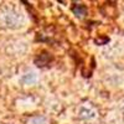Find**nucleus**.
I'll return each instance as SVG.
<instances>
[{
  "label": "nucleus",
  "mask_w": 124,
  "mask_h": 124,
  "mask_svg": "<svg viewBox=\"0 0 124 124\" xmlns=\"http://www.w3.org/2000/svg\"><path fill=\"white\" fill-rule=\"evenodd\" d=\"M26 25V14L16 4L0 5V26L8 30H19Z\"/></svg>",
  "instance_id": "nucleus-1"
},
{
  "label": "nucleus",
  "mask_w": 124,
  "mask_h": 124,
  "mask_svg": "<svg viewBox=\"0 0 124 124\" xmlns=\"http://www.w3.org/2000/svg\"><path fill=\"white\" fill-rule=\"evenodd\" d=\"M77 118L85 123H94L99 119V109L92 102H82L76 109Z\"/></svg>",
  "instance_id": "nucleus-2"
},
{
  "label": "nucleus",
  "mask_w": 124,
  "mask_h": 124,
  "mask_svg": "<svg viewBox=\"0 0 124 124\" xmlns=\"http://www.w3.org/2000/svg\"><path fill=\"white\" fill-rule=\"evenodd\" d=\"M26 124H50V122L44 116H32L27 119Z\"/></svg>",
  "instance_id": "nucleus-3"
}]
</instances>
